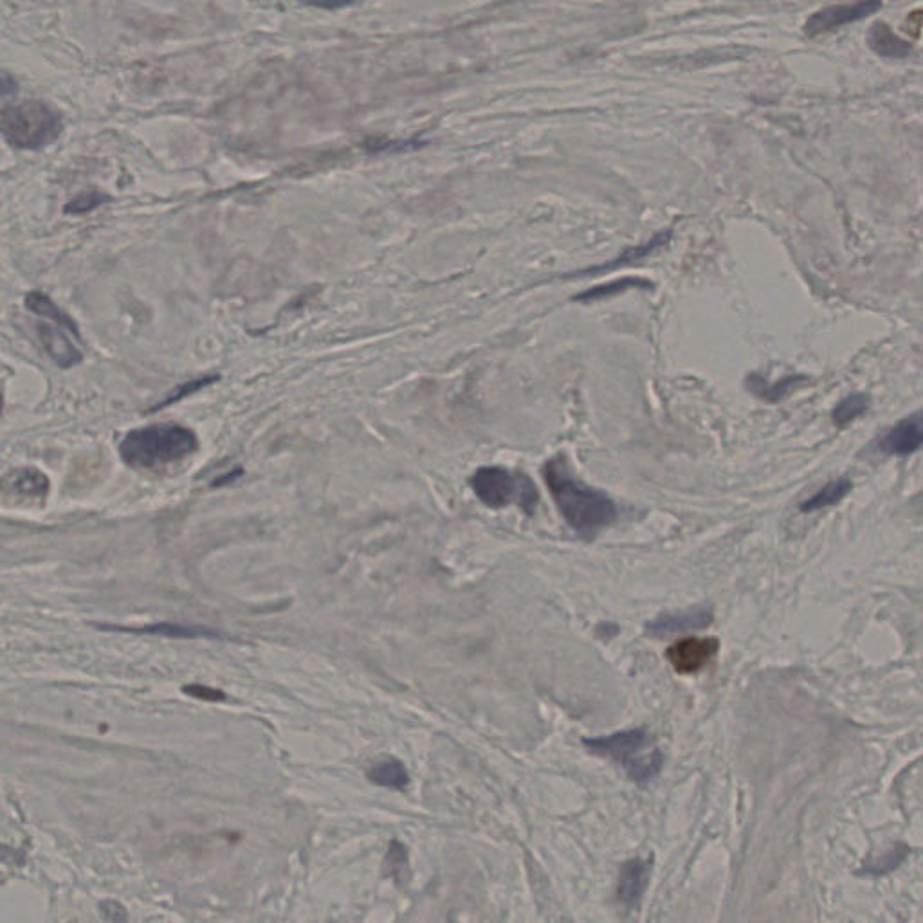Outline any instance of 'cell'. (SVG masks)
<instances>
[{
    "label": "cell",
    "instance_id": "4",
    "mask_svg": "<svg viewBox=\"0 0 923 923\" xmlns=\"http://www.w3.org/2000/svg\"><path fill=\"white\" fill-rule=\"evenodd\" d=\"M26 307L43 320L37 323V334L49 358L60 368L81 363L84 353L72 341V338L80 340V332L72 318L67 317L51 298L38 291L29 292Z\"/></svg>",
    "mask_w": 923,
    "mask_h": 923
},
{
    "label": "cell",
    "instance_id": "14",
    "mask_svg": "<svg viewBox=\"0 0 923 923\" xmlns=\"http://www.w3.org/2000/svg\"><path fill=\"white\" fill-rule=\"evenodd\" d=\"M99 628H113L118 632L130 633H146V635H163L171 637V639H226L222 633L213 632L212 628L204 626H186V624H174V622H159V624H148V626H107V624H99Z\"/></svg>",
    "mask_w": 923,
    "mask_h": 923
},
{
    "label": "cell",
    "instance_id": "11",
    "mask_svg": "<svg viewBox=\"0 0 923 923\" xmlns=\"http://www.w3.org/2000/svg\"><path fill=\"white\" fill-rule=\"evenodd\" d=\"M49 493V478L43 473L38 472L35 467L31 469H20L6 476L4 495L14 498L38 499L42 502Z\"/></svg>",
    "mask_w": 923,
    "mask_h": 923
},
{
    "label": "cell",
    "instance_id": "18",
    "mask_svg": "<svg viewBox=\"0 0 923 923\" xmlns=\"http://www.w3.org/2000/svg\"><path fill=\"white\" fill-rule=\"evenodd\" d=\"M872 406V397L866 394H852V396L844 397L843 401L835 406L832 411V420L837 428H846L852 425L858 417L867 414Z\"/></svg>",
    "mask_w": 923,
    "mask_h": 923
},
{
    "label": "cell",
    "instance_id": "7",
    "mask_svg": "<svg viewBox=\"0 0 923 923\" xmlns=\"http://www.w3.org/2000/svg\"><path fill=\"white\" fill-rule=\"evenodd\" d=\"M881 10L882 4L876 0L855 2V4L828 6V8H823V10L810 14V19L806 20L805 26H803V33L810 38L819 37V35L834 31V29L843 28V26L867 19L869 14H875L876 11Z\"/></svg>",
    "mask_w": 923,
    "mask_h": 923
},
{
    "label": "cell",
    "instance_id": "8",
    "mask_svg": "<svg viewBox=\"0 0 923 923\" xmlns=\"http://www.w3.org/2000/svg\"><path fill=\"white\" fill-rule=\"evenodd\" d=\"M715 621L711 606H692L682 612H662L645 624V635L651 639H668L679 633L698 632L711 626Z\"/></svg>",
    "mask_w": 923,
    "mask_h": 923
},
{
    "label": "cell",
    "instance_id": "24",
    "mask_svg": "<svg viewBox=\"0 0 923 923\" xmlns=\"http://www.w3.org/2000/svg\"><path fill=\"white\" fill-rule=\"evenodd\" d=\"M597 628V635L601 637V639H604V641H610V639H612L613 635H618L619 632L618 624H610V622H608V624H601V626Z\"/></svg>",
    "mask_w": 923,
    "mask_h": 923
},
{
    "label": "cell",
    "instance_id": "2",
    "mask_svg": "<svg viewBox=\"0 0 923 923\" xmlns=\"http://www.w3.org/2000/svg\"><path fill=\"white\" fill-rule=\"evenodd\" d=\"M198 438L194 429L165 422L128 431L119 444V455L136 472L159 473L194 457Z\"/></svg>",
    "mask_w": 923,
    "mask_h": 923
},
{
    "label": "cell",
    "instance_id": "17",
    "mask_svg": "<svg viewBox=\"0 0 923 923\" xmlns=\"http://www.w3.org/2000/svg\"><path fill=\"white\" fill-rule=\"evenodd\" d=\"M853 482L849 478H837L826 484L819 493H815L812 498L806 499L801 504L803 513H815V511H823L832 505H837L843 502L846 496L852 493Z\"/></svg>",
    "mask_w": 923,
    "mask_h": 923
},
{
    "label": "cell",
    "instance_id": "1",
    "mask_svg": "<svg viewBox=\"0 0 923 923\" xmlns=\"http://www.w3.org/2000/svg\"><path fill=\"white\" fill-rule=\"evenodd\" d=\"M543 478L556 502L561 516L583 540H594L618 519V505L594 487L575 480L565 455H556L543 466Z\"/></svg>",
    "mask_w": 923,
    "mask_h": 923
},
{
    "label": "cell",
    "instance_id": "13",
    "mask_svg": "<svg viewBox=\"0 0 923 923\" xmlns=\"http://www.w3.org/2000/svg\"><path fill=\"white\" fill-rule=\"evenodd\" d=\"M808 381H810L808 376H803V373L783 377V379L776 382L765 381L764 377L758 376V373H752V376L747 377V388H749V391H752L754 396L761 399V401L776 405V402H781L783 399H787L791 391L805 387Z\"/></svg>",
    "mask_w": 923,
    "mask_h": 923
},
{
    "label": "cell",
    "instance_id": "10",
    "mask_svg": "<svg viewBox=\"0 0 923 923\" xmlns=\"http://www.w3.org/2000/svg\"><path fill=\"white\" fill-rule=\"evenodd\" d=\"M923 446V411L896 422L878 443V449L886 455L910 457Z\"/></svg>",
    "mask_w": 923,
    "mask_h": 923
},
{
    "label": "cell",
    "instance_id": "23",
    "mask_svg": "<svg viewBox=\"0 0 923 923\" xmlns=\"http://www.w3.org/2000/svg\"><path fill=\"white\" fill-rule=\"evenodd\" d=\"M186 694L190 697L198 698V700H206V702H221L226 698V694L222 691H217V689L207 688V686H198V683H192L188 688L183 689Z\"/></svg>",
    "mask_w": 923,
    "mask_h": 923
},
{
    "label": "cell",
    "instance_id": "15",
    "mask_svg": "<svg viewBox=\"0 0 923 923\" xmlns=\"http://www.w3.org/2000/svg\"><path fill=\"white\" fill-rule=\"evenodd\" d=\"M867 46L878 57L884 58H905L913 52V46L886 25V22H875V25L867 31Z\"/></svg>",
    "mask_w": 923,
    "mask_h": 923
},
{
    "label": "cell",
    "instance_id": "21",
    "mask_svg": "<svg viewBox=\"0 0 923 923\" xmlns=\"http://www.w3.org/2000/svg\"><path fill=\"white\" fill-rule=\"evenodd\" d=\"M104 201H107L105 195L98 194V192H89V194H81L78 197L72 198L71 203L67 204L66 213H72V215H81V213L93 212L95 207L101 206Z\"/></svg>",
    "mask_w": 923,
    "mask_h": 923
},
{
    "label": "cell",
    "instance_id": "20",
    "mask_svg": "<svg viewBox=\"0 0 923 923\" xmlns=\"http://www.w3.org/2000/svg\"><path fill=\"white\" fill-rule=\"evenodd\" d=\"M215 381H218L217 376L198 377V379H194V381L184 382V385H181L177 390L172 391L171 396L166 397L165 401L157 405L154 410H159V408L171 406L172 402L181 401L184 397L192 396L195 391L203 390V388L210 387V385Z\"/></svg>",
    "mask_w": 923,
    "mask_h": 923
},
{
    "label": "cell",
    "instance_id": "6",
    "mask_svg": "<svg viewBox=\"0 0 923 923\" xmlns=\"http://www.w3.org/2000/svg\"><path fill=\"white\" fill-rule=\"evenodd\" d=\"M469 484L482 504L490 509H504L507 505L516 504L525 514H534L540 502L533 480L523 473H513L505 467H480Z\"/></svg>",
    "mask_w": 923,
    "mask_h": 923
},
{
    "label": "cell",
    "instance_id": "3",
    "mask_svg": "<svg viewBox=\"0 0 923 923\" xmlns=\"http://www.w3.org/2000/svg\"><path fill=\"white\" fill-rule=\"evenodd\" d=\"M64 130L60 114L37 99L4 105L2 136L20 150H40L52 145Z\"/></svg>",
    "mask_w": 923,
    "mask_h": 923
},
{
    "label": "cell",
    "instance_id": "22",
    "mask_svg": "<svg viewBox=\"0 0 923 923\" xmlns=\"http://www.w3.org/2000/svg\"><path fill=\"white\" fill-rule=\"evenodd\" d=\"M387 863L390 875L396 876L397 881H401L402 875L408 869V853H406L402 844H391V848L388 849Z\"/></svg>",
    "mask_w": 923,
    "mask_h": 923
},
{
    "label": "cell",
    "instance_id": "5",
    "mask_svg": "<svg viewBox=\"0 0 923 923\" xmlns=\"http://www.w3.org/2000/svg\"><path fill=\"white\" fill-rule=\"evenodd\" d=\"M650 741V735L645 729H630L601 738H586L583 744L590 752L622 765L633 781L645 783L655 778L664 765V756L660 750L653 749L651 752L641 754Z\"/></svg>",
    "mask_w": 923,
    "mask_h": 923
},
{
    "label": "cell",
    "instance_id": "12",
    "mask_svg": "<svg viewBox=\"0 0 923 923\" xmlns=\"http://www.w3.org/2000/svg\"><path fill=\"white\" fill-rule=\"evenodd\" d=\"M650 878V866L642 858H632L622 866L619 875L618 898L626 907H635L644 895Z\"/></svg>",
    "mask_w": 923,
    "mask_h": 923
},
{
    "label": "cell",
    "instance_id": "16",
    "mask_svg": "<svg viewBox=\"0 0 923 923\" xmlns=\"http://www.w3.org/2000/svg\"><path fill=\"white\" fill-rule=\"evenodd\" d=\"M368 778L379 787L394 788V790H402L410 783V776H408L405 765L399 759L394 758L377 761L368 770Z\"/></svg>",
    "mask_w": 923,
    "mask_h": 923
},
{
    "label": "cell",
    "instance_id": "9",
    "mask_svg": "<svg viewBox=\"0 0 923 923\" xmlns=\"http://www.w3.org/2000/svg\"><path fill=\"white\" fill-rule=\"evenodd\" d=\"M720 650L718 639H697L688 637L669 645L665 651L669 664L680 674H694L702 671Z\"/></svg>",
    "mask_w": 923,
    "mask_h": 923
},
{
    "label": "cell",
    "instance_id": "19",
    "mask_svg": "<svg viewBox=\"0 0 923 923\" xmlns=\"http://www.w3.org/2000/svg\"><path fill=\"white\" fill-rule=\"evenodd\" d=\"M644 285L651 288V283L645 282V280L621 279L618 280V282L604 283V285H599V288L590 289L589 292L577 294V297H575V300H583V302H590V300H601V298L618 294V292L624 291V289H641L644 288Z\"/></svg>",
    "mask_w": 923,
    "mask_h": 923
}]
</instances>
